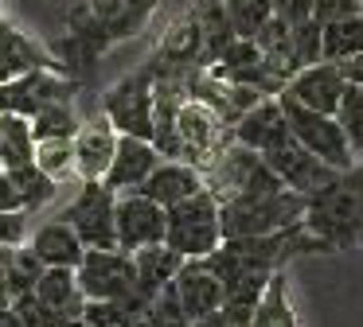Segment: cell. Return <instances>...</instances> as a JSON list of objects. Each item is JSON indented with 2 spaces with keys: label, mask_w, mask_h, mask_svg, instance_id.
Instances as JSON below:
<instances>
[{
  "label": "cell",
  "mask_w": 363,
  "mask_h": 327,
  "mask_svg": "<svg viewBox=\"0 0 363 327\" xmlns=\"http://www.w3.org/2000/svg\"><path fill=\"white\" fill-rule=\"evenodd\" d=\"M164 160V156L157 152V144L145 137H129V132H118V148H113V160H110V171H106L102 183L110 187V191H137V187L149 179V171L157 168V164Z\"/></svg>",
  "instance_id": "cell-15"
},
{
  "label": "cell",
  "mask_w": 363,
  "mask_h": 327,
  "mask_svg": "<svg viewBox=\"0 0 363 327\" xmlns=\"http://www.w3.org/2000/svg\"><path fill=\"white\" fill-rule=\"evenodd\" d=\"M32 121V137L35 140H51V137H74L79 132V113H74L71 101H48V105L40 109V113L28 117Z\"/></svg>",
  "instance_id": "cell-28"
},
{
  "label": "cell",
  "mask_w": 363,
  "mask_h": 327,
  "mask_svg": "<svg viewBox=\"0 0 363 327\" xmlns=\"http://www.w3.org/2000/svg\"><path fill=\"white\" fill-rule=\"evenodd\" d=\"M305 230L332 253H352L363 246V160L336 171L324 191L305 199Z\"/></svg>",
  "instance_id": "cell-1"
},
{
  "label": "cell",
  "mask_w": 363,
  "mask_h": 327,
  "mask_svg": "<svg viewBox=\"0 0 363 327\" xmlns=\"http://www.w3.org/2000/svg\"><path fill=\"white\" fill-rule=\"evenodd\" d=\"M35 160V137H32V121L24 113H9L0 109V164L16 168V164Z\"/></svg>",
  "instance_id": "cell-26"
},
{
  "label": "cell",
  "mask_w": 363,
  "mask_h": 327,
  "mask_svg": "<svg viewBox=\"0 0 363 327\" xmlns=\"http://www.w3.org/2000/svg\"><path fill=\"white\" fill-rule=\"evenodd\" d=\"M82 90L79 78L63 74V70L55 67H35L28 70V74H16L9 78V82H0V109H9V113H40L48 101H71L74 93Z\"/></svg>",
  "instance_id": "cell-9"
},
{
  "label": "cell",
  "mask_w": 363,
  "mask_h": 327,
  "mask_svg": "<svg viewBox=\"0 0 363 327\" xmlns=\"http://www.w3.org/2000/svg\"><path fill=\"white\" fill-rule=\"evenodd\" d=\"M336 121L344 125L352 152L363 160V82H347L344 98H340V109H336Z\"/></svg>",
  "instance_id": "cell-30"
},
{
  "label": "cell",
  "mask_w": 363,
  "mask_h": 327,
  "mask_svg": "<svg viewBox=\"0 0 363 327\" xmlns=\"http://www.w3.org/2000/svg\"><path fill=\"white\" fill-rule=\"evenodd\" d=\"M347 90V78H344V67L332 59H320V62H308L301 67L297 74L285 82V98L301 101L308 109H320V113H336L340 109V98Z\"/></svg>",
  "instance_id": "cell-14"
},
{
  "label": "cell",
  "mask_w": 363,
  "mask_h": 327,
  "mask_svg": "<svg viewBox=\"0 0 363 327\" xmlns=\"http://www.w3.org/2000/svg\"><path fill=\"white\" fill-rule=\"evenodd\" d=\"M28 210H0V246H24L28 241Z\"/></svg>",
  "instance_id": "cell-32"
},
{
  "label": "cell",
  "mask_w": 363,
  "mask_h": 327,
  "mask_svg": "<svg viewBox=\"0 0 363 327\" xmlns=\"http://www.w3.org/2000/svg\"><path fill=\"white\" fill-rule=\"evenodd\" d=\"M113 226H118V249L137 253V249H145V246L164 241L168 210L141 191H121L118 207H113Z\"/></svg>",
  "instance_id": "cell-12"
},
{
  "label": "cell",
  "mask_w": 363,
  "mask_h": 327,
  "mask_svg": "<svg viewBox=\"0 0 363 327\" xmlns=\"http://www.w3.org/2000/svg\"><path fill=\"white\" fill-rule=\"evenodd\" d=\"M277 101H281V109H285L289 132H293V137H297L313 156H320V160L332 164L336 171L352 168V164L359 160V156L352 152V144H347V132H344V125L336 121V113L308 109V105H301V101L285 98V93H277Z\"/></svg>",
  "instance_id": "cell-4"
},
{
  "label": "cell",
  "mask_w": 363,
  "mask_h": 327,
  "mask_svg": "<svg viewBox=\"0 0 363 327\" xmlns=\"http://www.w3.org/2000/svg\"><path fill=\"white\" fill-rule=\"evenodd\" d=\"M137 191L149 195V199H157L160 207H172V202L203 191V171H199V164H191V160H160Z\"/></svg>",
  "instance_id": "cell-19"
},
{
  "label": "cell",
  "mask_w": 363,
  "mask_h": 327,
  "mask_svg": "<svg viewBox=\"0 0 363 327\" xmlns=\"http://www.w3.org/2000/svg\"><path fill=\"white\" fill-rule=\"evenodd\" d=\"M223 214V238H254V234H274L285 226L305 222V195L285 187L281 179H266L246 191L219 202Z\"/></svg>",
  "instance_id": "cell-2"
},
{
  "label": "cell",
  "mask_w": 363,
  "mask_h": 327,
  "mask_svg": "<svg viewBox=\"0 0 363 327\" xmlns=\"http://www.w3.org/2000/svg\"><path fill=\"white\" fill-rule=\"evenodd\" d=\"M0 168H4V164H0Z\"/></svg>",
  "instance_id": "cell-41"
},
{
  "label": "cell",
  "mask_w": 363,
  "mask_h": 327,
  "mask_svg": "<svg viewBox=\"0 0 363 327\" xmlns=\"http://www.w3.org/2000/svg\"><path fill=\"white\" fill-rule=\"evenodd\" d=\"M113 148H118V129L110 125L106 113L79 125V132H74V176H79V183L82 179H106Z\"/></svg>",
  "instance_id": "cell-16"
},
{
  "label": "cell",
  "mask_w": 363,
  "mask_h": 327,
  "mask_svg": "<svg viewBox=\"0 0 363 327\" xmlns=\"http://www.w3.org/2000/svg\"><path fill=\"white\" fill-rule=\"evenodd\" d=\"M184 257L176 253L168 241H157V246H145L133 253V269H137V288H141L145 296H157L164 285H172V277L180 272Z\"/></svg>",
  "instance_id": "cell-22"
},
{
  "label": "cell",
  "mask_w": 363,
  "mask_h": 327,
  "mask_svg": "<svg viewBox=\"0 0 363 327\" xmlns=\"http://www.w3.org/2000/svg\"><path fill=\"white\" fill-rule=\"evenodd\" d=\"M168 210V230H164V241L184 257H207L215 246L223 241V214H219V199L211 191H196L188 199L172 202Z\"/></svg>",
  "instance_id": "cell-3"
},
{
  "label": "cell",
  "mask_w": 363,
  "mask_h": 327,
  "mask_svg": "<svg viewBox=\"0 0 363 327\" xmlns=\"http://www.w3.org/2000/svg\"><path fill=\"white\" fill-rule=\"evenodd\" d=\"M191 327H235L223 311H211V316H199V319H191Z\"/></svg>",
  "instance_id": "cell-37"
},
{
  "label": "cell",
  "mask_w": 363,
  "mask_h": 327,
  "mask_svg": "<svg viewBox=\"0 0 363 327\" xmlns=\"http://www.w3.org/2000/svg\"><path fill=\"white\" fill-rule=\"evenodd\" d=\"M262 160L274 168V176L281 179L285 187H293L297 195H316V191H324V187L336 179V168L332 164H324L320 156H313L305 144H301L297 137H281V140H274V144L262 152Z\"/></svg>",
  "instance_id": "cell-10"
},
{
  "label": "cell",
  "mask_w": 363,
  "mask_h": 327,
  "mask_svg": "<svg viewBox=\"0 0 363 327\" xmlns=\"http://www.w3.org/2000/svg\"><path fill=\"white\" fill-rule=\"evenodd\" d=\"M227 140H230V125L211 105H203L199 98L180 101V109H176V148H180V160L203 164Z\"/></svg>",
  "instance_id": "cell-11"
},
{
  "label": "cell",
  "mask_w": 363,
  "mask_h": 327,
  "mask_svg": "<svg viewBox=\"0 0 363 327\" xmlns=\"http://www.w3.org/2000/svg\"><path fill=\"white\" fill-rule=\"evenodd\" d=\"M113 207H118V191L102 183V179H82L79 195L63 207L67 222L82 238L86 249H118V226H113Z\"/></svg>",
  "instance_id": "cell-6"
},
{
  "label": "cell",
  "mask_w": 363,
  "mask_h": 327,
  "mask_svg": "<svg viewBox=\"0 0 363 327\" xmlns=\"http://www.w3.org/2000/svg\"><path fill=\"white\" fill-rule=\"evenodd\" d=\"M0 210H24L16 183H12V176H9L4 168H0Z\"/></svg>",
  "instance_id": "cell-35"
},
{
  "label": "cell",
  "mask_w": 363,
  "mask_h": 327,
  "mask_svg": "<svg viewBox=\"0 0 363 327\" xmlns=\"http://www.w3.org/2000/svg\"><path fill=\"white\" fill-rule=\"evenodd\" d=\"M352 12H359L355 0H313V20L320 23L336 20V16H352Z\"/></svg>",
  "instance_id": "cell-34"
},
{
  "label": "cell",
  "mask_w": 363,
  "mask_h": 327,
  "mask_svg": "<svg viewBox=\"0 0 363 327\" xmlns=\"http://www.w3.org/2000/svg\"><path fill=\"white\" fill-rule=\"evenodd\" d=\"M363 51V16H336V20L320 23V59L344 62Z\"/></svg>",
  "instance_id": "cell-24"
},
{
  "label": "cell",
  "mask_w": 363,
  "mask_h": 327,
  "mask_svg": "<svg viewBox=\"0 0 363 327\" xmlns=\"http://www.w3.org/2000/svg\"><path fill=\"white\" fill-rule=\"evenodd\" d=\"M149 67L152 74H188V70L203 67V31H199L196 8H188L164 28V35L157 39L149 54Z\"/></svg>",
  "instance_id": "cell-13"
},
{
  "label": "cell",
  "mask_w": 363,
  "mask_h": 327,
  "mask_svg": "<svg viewBox=\"0 0 363 327\" xmlns=\"http://www.w3.org/2000/svg\"><path fill=\"white\" fill-rule=\"evenodd\" d=\"M359 16H363V8H359Z\"/></svg>",
  "instance_id": "cell-40"
},
{
  "label": "cell",
  "mask_w": 363,
  "mask_h": 327,
  "mask_svg": "<svg viewBox=\"0 0 363 327\" xmlns=\"http://www.w3.org/2000/svg\"><path fill=\"white\" fill-rule=\"evenodd\" d=\"M4 171H9L12 183H16L20 202H24L28 214H32V210H40V207H48V202L55 199V191H59V179H51V176H48V171H43L35 160L16 164V168H4Z\"/></svg>",
  "instance_id": "cell-27"
},
{
  "label": "cell",
  "mask_w": 363,
  "mask_h": 327,
  "mask_svg": "<svg viewBox=\"0 0 363 327\" xmlns=\"http://www.w3.org/2000/svg\"><path fill=\"white\" fill-rule=\"evenodd\" d=\"M28 249H32L43 265H67V269H79L82 253H86L82 238L74 234V226L67 222V218H51V222L35 226V230L28 234Z\"/></svg>",
  "instance_id": "cell-21"
},
{
  "label": "cell",
  "mask_w": 363,
  "mask_h": 327,
  "mask_svg": "<svg viewBox=\"0 0 363 327\" xmlns=\"http://www.w3.org/2000/svg\"><path fill=\"white\" fill-rule=\"evenodd\" d=\"M172 292L180 300L184 316L188 319H199V316H211V311L223 308V280L207 269L199 257L180 265V272L172 277Z\"/></svg>",
  "instance_id": "cell-17"
},
{
  "label": "cell",
  "mask_w": 363,
  "mask_h": 327,
  "mask_svg": "<svg viewBox=\"0 0 363 327\" xmlns=\"http://www.w3.org/2000/svg\"><path fill=\"white\" fill-rule=\"evenodd\" d=\"M355 4H359V8H363V0H355Z\"/></svg>",
  "instance_id": "cell-39"
},
{
  "label": "cell",
  "mask_w": 363,
  "mask_h": 327,
  "mask_svg": "<svg viewBox=\"0 0 363 327\" xmlns=\"http://www.w3.org/2000/svg\"><path fill=\"white\" fill-rule=\"evenodd\" d=\"M152 90H157V74L145 62L102 93V113L110 117L118 132L152 140Z\"/></svg>",
  "instance_id": "cell-5"
},
{
  "label": "cell",
  "mask_w": 363,
  "mask_h": 327,
  "mask_svg": "<svg viewBox=\"0 0 363 327\" xmlns=\"http://www.w3.org/2000/svg\"><path fill=\"white\" fill-rule=\"evenodd\" d=\"M250 327H301L297 308L289 300V280H285V269H277L269 277L266 292L258 300V311H254V323Z\"/></svg>",
  "instance_id": "cell-25"
},
{
  "label": "cell",
  "mask_w": 363,
  "mask_h": 327,
  "mask_svg": "<svg viewBox=\"0 0 363 327\" xmlns=\"http://www.w3.org/2000/svg\"><path fill=\"white\" fill-rule=\"evenodd\" d=\"M0 327H24V323H20V316H16V308H12V304H0Z\"/></svg>",
  "instance_id": "cell-38"
},
{
  "label": "cell",
  "mask_w": 363,
  "mask_h": 327,
  "mask_svg": "<svg viewBox=\"0 0 363 327\" xmlns=\"http://www.w3.org/2000/svg\"><path fill=\"white\" fill-rule=\"evenodd\" d=\"M313 16V0H274V20H281V23H301V20H308Z\"/></svg>",
  "instance_id": "cell-33"
},
{
  "label": "cell",
  "mask_w": 363,
  "mask_h": 327,
  "mask_svg": "<svg viewBox=\"0 0 363 327\" xmlns=\"http://www.w3.org/2000/svg\"><path fill=\"white\" fill-rule=\"evenodd\" d=\"M289 137V121H285V109L277 98H262L254 109H246L235 125H230V140L254 148V152H266L274 140Z\"/></svg>",
  "instance_id": "cell-18"
},
{
  "label": "cell",
  "mask_w": 363,
  "mask_h": 327,
  "mask_svg": "<svg viewBox=\"0 0 363 327\" xmlns=\"http://www.w3.org/2000/svg\"><path fill=\"white\" fill-rule=\"evenodd\" d=\"M35 67H55V54H51V47H40L32 35H24L20 28H12L4 16H0V82H9V78L16 74H28V70Z\"/></svg>",
  "instance_id": "cell-20"
},
{
  "label": "cell",
  "mask_w": 363,
  "mask_h": 327,
  "mask_svg": "<svg viewBox=\"0 0 363 327\" xmlns=\"http://www.w3.org/2000/svg\"><path fill=\"white\" fill-rule=\"evenodd\" d=\"M12 308H16V316H20V323H24V327H67V319L59 316V311H51L35 292L20 296Z\"/></svg>",
  "instance_id": "cell-31"
},
{
  "label": "cell",
  "mask_w": 363,
  "mask_h": 327,
  "mask_svg": "<svg viewBox=\"0 0 363 327\" xmlns=\"http://www.w3.org/2000/svg\"><path fill=\"white\" fill-rule=\"evenodd\" d=\"M196 20H199V31H203V67H211L223 51L230 47V39H238L235 23H230L223 0H196Z\"/></svg>",
  "instance_id": "cell-23"
},
{
  "label": "cell",
  "mask_w": 363,
  "mask_h": 327,
  "mask_svg": "<svg viewBox=\"0 0 363 327\" xmlns=\"http://www.w3.org/2000/svg\"><path fill=\"white\" fill-rule=\"evenodd\" d=\"M340 67H344V78H347V82H363V51L352 54V59H344Z\"/></svg>",
  "instance_id": "cell-36"
},
{
  "label": "cell",
  "mask_w": 363,
  "mask_h": 327,
  "mask_svg": "<svg viewBox=\"0 0 363 327\" xmlns=\"http://www.w3.org/2000/svg\"><path fill=\"white\" fill-rule=\"evenodd\" d=\"M74 277H79V288L86 300H125V296L141 292L133 253H125V249H86Z\"/></svg>",
  "instance_id": "cell-8"
},
{
  "label": "cell",
  "mask_w": 363,
  "mask_h": 327,
  "mask_svg": "<svg viewBox=\"0 0 363 327\" xmlns=\"http://www.w3.org/2000/svg\"><path fill=\"white\" fill-rule=\"evenodd\" d=\"M199 171H203V187L219 202L230 199V195H238V191H246V187H254V183L274 179V168L262 160V152L238 144V140H227L223 148H215V152L199 164Z\"/></svg>",
  "instance_id": "cell-7"
},
{
  "label": "cell",
  "mask_w": 363,
  "mask_h": 327,
  "mask_svg": "<svg viewBox=\"0 0 363 327\" xmlns=\"http://www.w3.org/2000/svg\"><path fill=\"white\" fill-rule=\"evenodd\" d=\"M35 164H40L51 179H59V183H63L67 176H74V137L35 140Z\"/></svg>",
  "instance_id": "cell-29"
}]
</instances>
